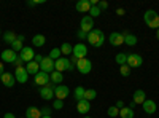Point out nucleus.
<instances>
[{
  "label": "nucleus",
  "mask_w": 159,
  "mask_h": 118,
  "mask_svg": "<svg viewBox=\"0 0 159 118\" xmlns=\"http://www.w3.org/2000/svg\"><path fill=\"white\" fill-rule=\"evenodd\" d=\"M88 43L91 45V46H94V48H100L102 45H103V42H105V35H103V32L100 31V29H92L89 34H88Z\"/></svg>",
  "instance_id": "nucleus-1"
},
{
  "label": "nucleus",
  "mask_w": 159,
  "mask_h": 118,
  "mask_svg": "<svg viewBox=\"0 0 159 118\" xmlns=\"http://www.w3.org/2000/svg\"><path fill=\"white\" fill-rule=\"evenodd\" d=\"M75 69V65L70 62L69 58H59L57 61H54V70L57 72H64V70H73Z\"/></svg>",
  "instance_id": "nucleus-2"
},
{
  "label": "nucleus",
  "mask_w": 159,
  "mask_h": 118,
  "mask_svg": "<svg viewBox=\"0 0 159 118\" xmlns=\"http://www.w3.org/2000/svg\"><path fill=\"white\" fill-rule=\"evenodd\" d=\"M75 69H76L80 73L88 75V73L92 70V61H91V59H88V58L78 59V62H76V65H75Z\"/></svg>",
  "instance_id": "nucleus-3"
},
{
  "label": "nucleus",
  "mask_w": 159,
  "mask_h": 118,
  "mask_svg": "<svg viewBox=\"0 0 159 118\" xmlns=\"http://www.w3.org/2000/svg\"><path fill=\"white\" fill-rule=\"evenodd\" d=\"M54 88H56V85H52V83H49L46 86H42L38 89V94L45 101H52L54 99Z\"/></svg>",
  "instance_id": "nucleus-4"
},
{
  "label": "nucleus",
  "mask_w": 159,
  "mask_h": 118,
  "mask_svg": "<svg viewBox=\"0 0 159 118\" xmlns=\"http://www.w3.org/2000/svg\"><path fill=\"white\" fill-rule=\"evenodd\" d=\"M130 69H139L140 65L143 64V58L140 54H135V53H132V54H127V62H126Z\"/></svg>",
  "instance_id": "nucleus-5"
},
{
  "label": "nucleus",
  "mask_w": 159,
  "mask_h": 118,
  "mask_svg": "<svg viewBox=\"0 0 159 118\" xmlns=\"http://www.w3.org/2000/svg\"><path fill=\"white\" fill-rule=\"evenodd\" d=\"M35 54H37V53L34 51V48H30V46H24V48L21 50V53H19V58L24 61V64H27V62L34 61Z\"/></svg>",
  "instance_id": "nucleus-6"
},
{
  "label": "nucleus",
  "mask_w": 159,
  "mask_h": 118,
  "mask_svg": "<svg viewBox=\"0 0 159 118\" xmlns=\"http://www.w3.org/2000/svg\"><path fill=\"white\" fill-rule=\"evenodd\" d=\"M80 29H81L83 32H86V34H89L92 29H94V19H92L89 15L83 16L81 18V22H80Z\"/></svg>",
  "instance_id": "nucleus-7"
},
{
  "label": "nucleus",
  "mask_w": 159,
  "mask_h": 118,
  "mask_svg": "<svg viewBox=\"0 0 159 118\" xmlns=\"http://www.w3.org/2000/svg\"><path fill=\"white\" fill-rule=\"evenodd\" d=\"M34 82H35V85H38L40 88L42 86H46V85H49L51 83V80H49V73H46V72H42L40 70L35 77H34Z\"/></svg>",
  "instance_id": "nucleus-8"
},
{
  "label": "nucleus",
  "mask_w": 159,
  "mask_h": 118,
  "mask_svg": "<svg viewBox=\"0 0 159 118\" xmlns=\"http://www.w3.org/2000/svg\"><path fill=\"white\" fill-rule=\"evenodd\" d=\"M72 56H75L76 59H83V58H86V56H88V46H86L84 43H76V45L73 46V53H72Z\"/></svg>",
  "instance_id": "nucleus-9"
},
{
  "label": "nucleus",
  "mask_w": 159,
  "mask_h": 118,
  "mask_svg": "<svg viewBox=\"0 0 159 118\" xmlns=\"http://www.w3.org/2000/svg\"><path fill=\"white\" fill-rule=\"evenodd\" d=\"M18 59V54H16V51H13L11 48L8 50H3L2 51V62H7V64H15Z\"/></svg>",
  "instance_id": "nucleus-10"
},
{
  "label": "nucleus",
  "mask_w": 159,
  "mask_h": 118,
  "mask_svg": "<svg viewBox=\"0 0 159 118\" xmlns=\"http://www.w3.org/2000/svg\"><path fill=\"white\" fill-rule=\"evenodd\" d=\"M15 78H16V82L18 83H25L29 80V73H27V70H25V67L24 65H21V67H16V70H15Z\"/></svg>",
  "instance_id": "nucleus-11"
},
{
  "label": "nucleus",
  "mask_w": 159,
  "mask_h": 118,
  "mask_svg": "<svg viewBox=\"0 0 159 118\" xmlns=\"http://www.w3.org/2000/svg\"><path fill=\"white\" fill-rule=\"evenodd\" d=\"M69 94H70L69 86H65V85H57V86L54 88V97H56V99L64 101L65 97H69Z\"/></svg>",
  "instance_id": "nucleus-12"
},
{
  "label": "nucleus",
  "mask_w": 159,
  "mask_h": 118,
  "mask_svg": "<svg viewBox=\"0 0 159 118\" xmlns=\"http://www.w3.org/2000/svg\"><path fill=\"white\" fill-rule=\"evenodd\" d=\"M40 70L46 72V73L54 72V61H52L49 56H45L43 61H42V64H40Z\"/></svg>",
  "instance_id": "nucleus-13"
},
{
  "label": "nucleus",
  "mask_w": 159,
  "mask_h": 118,
  "mask_svg": "<svg viewBox=\"0 0 159 118\" xmlns=\"http://www.w3.org/2000/svg\"><path fill=\"white\" fill-rule=\"evenodd\" d=\"M108 42H110L111 46H119V45L124 43V35L119 34V32H111L108 35Z\"/></svg>",
  "instance_id": "nucleus-14"
},
{
  "label": "nucleus",
  "mask_w": 159,
  "mask_h": 118,
  "mask_svg": "<svg viewBox=\"0 0 159 118\" xmlns=\"http://www.w3.org/2000/svg\"><path fill=\"white\" fill-rule=\"evenodd\" d=\"M0 82H2L3 86H7V88H13V86H15V83H16V78H15V75H13V73L5 72L2 77H0Z\"/></svg>",
  "instance_id": "nucleus-15"
},
{
  "label": "nucleus",
  "mask_w": 159,
  "mask_h": 118,
  "mask_svg": "<svg viewBox=\"0 0 159 118\" xmlns=\"http://www.w3.org/2000/svg\"><path fill=\"white\" fill-rule=\"evenodd\" d=\"M76 110H78V113H81V115H88L89 110H91V102L86 101V99L78 101L76 102Z\"/></svg>",
  "instance_id": "nucleus-16"
},
{
  "label": "nucleus",
  "mask_w": 159,
  "mask_h": 118,
  "mask_svg": "<svg viewBox=\"0 0 159 118\" xmlns=\"http://www.w3.org/2000/svg\"><path fill=\"white\" fill-rule=\"evenodd\" d=\"M142 106H143V112L147 113V115H153V113H156V109H157V107H156V102H154V101L147 99V101L142 104Z\"/></svg>",
  "instance_id": "nucleus-17"
},
{
  "label": "nucleus",
  "mask_w": 159,
  "mask_h": 118,
  "mask_svg": "<svg viewBox=\"0 0 159 118\" xmlns=\"http://www.w3.org/2000/svg\"><path fill=\"white\" fill-rule=\"evenodd\" d=\"M132 101H134L137 106H139V104H143L145 101H147V94H145V91L143 89H135L134 94H132Z\"/></svg>",
  "instance_id": "nucleus-18"
},
{
  "label": "nucleus",
  "mask_w": 159,
  "mask_h": 118,
  "mask_svg": "<svg viewBox=\"0 0 159 118\" xmlns=\"http://www.w3.org/2000/svg\"><path fill=\"white\" fill-rule=\"evenodd\" d=\"M123 35H124V43L127 45V46H135L137 45V42H139V38L134 35V34H129V32H121Z\"/></svg>",
  "instance_id": "nucleus-19"
},
{
  "label": "nucleus",
  "mask_w": 159,
  "mask_h": 118,
  "mask_svg": "<svg viewBox=\"0 0 159 118\" xmlns=\"http://www.w3.org/2000/svg\"><path fill=\"white\" fill-rule=\"evenodd\" d=\"M75 8H76V11H80V13H89V10H91V2H89V0H80V2L75 5Z\"/></svg>",
  "instance_id": "nucleus-20"
},
{
  "label": "nucleus",
  "mask_w": 159,
  "mask_h": 118,
  "mask_svg": "<svg viewBox=\"0 0 159 118\" xmlns=\"http://www.w3.org/2000/svg\"><path fill=\"white\" fill-rule=\"evenodd\" d=\"M25 70H27L29 75H37L40 72V64H37L35 61H30L25 64Z\"/></svg>",
  "instance_id": "nucleus-21"
},
{
  "label": "nucleus",
  "mask_w": 159,
  "mask_h": 118,
  "mask_svg": "<svg viewBox=\"0 0 159 118\" xmlns=\"http://www.w3.org/2000/svg\"><path fill=\"white\" fill-rule=\"evenodd\" d=\"M49 80H51V83L52 85H61L62 83V80H64V75H62V72H57V70H54V72H51L49 73Z\"/></svg>",
  "instance_id": "nucleus-22"
},
{
  "label": "nucleus",
  "mask_w": 159,
  "mask_h": 118,
  "mask_svg": "<svg viewBox=\"0 0 159 118\" xmlns=\"http://www.w3.org/2000/svg\"><path fill=\"white\" fill-rule=\"evenodd\" d=\"M25 118H42V110L37 107H27L25 110Z\"/></svg>",
  "instance_id": "nucleus-23"
},
{
  "label": "nucleus",
  "mask_w": 159,
  "mask_h": 118,
  "mask_svg": "<svg viewBox=\"0 0 159 118\" xmlns=\"http://www.w3.org/2000/svg\"><path fill=\"white\" fill-rule=\"evenodd\" d=\"M45 43H46V38H45V35H42V34H37V35H34V38H32V45H34V46H37V48H42Z\"/></svg>",
  "instance_id": "nucleus-24"
},
{
  "label": "nucleus",
  "mask_w": 159,
  "mask_h": 118,
  "mask_svg": "<svg viewBox=\"0 0 159 118\" xmlns=\"http://www.w3.org/2000/svg\"><path fill=\"white\" fill-rule=\"evenodd\" d=\"M156 16H157V13H156L154 10H148V11H145V15H143V21H145V24L148 26V24L156 18Z\"/></svg>",
  "instance_id": "nucleus-25"
},
{
  "label": "nucleus",
  "mask_w": 159,
  "mask_h": 118,
  "mask_svg": "<svg viewBox=\"0 0 159 118\" xmlns=\"http://www.w3.org/2000/svg\"><path fill=\"white\" fill-rule=\"evenodd\" d=\"M16 37H18V35H16L15 32H13V31H7V32H3V42L11 45L13 42L16 40Z\"/></svg>",
  "instance_id": "nucleus-26"
},
{
  "label": "nucleus",
  "mask_w": 159,
  "mask_h": 118,
  "mask_svg": "<svg viewBox=\"0 0 159 118\" xmlns=\"http://www.w3.org/2000/svg\"><path fill=\"white\" fill-rule=\"evenodd\" d=\"M61 53H62L64 56H72V53H73V46H72L69 42L62 43V46H61Z\"/></svg>",
  "instance_id": "nucleus-27"
},
{
  "label": "nucleus",
  "mask_w": 159,
  "mask_h": 118,
  "mask_svg": "<svg viewBox=\"0 0 159 118\" xmlns=\"http://www.w3.org/2000/svg\"><path fill=\"white\" fill-rule=\"evenodd\" d=\"M84 88L83 86H76L75 88V91H73V97H75V101L78 102V101H81V99H84Z\"/></svg>",
  "instance_id": "nucleus-28"
},
{
  "label": "nucleus",
  "mask_w": 159,
  "mask_h": 118,
  "mask_svg": "<svg viewBox=\"0 0 159 118\" xmlns=\"http://www.w3.org/2000/svg\"><path fill=\"white\" fill-rule=\"evenodd\" d=\"M119 116L121 118H134V110L130 107H123L119 110Z\"/></svg>",
  "instance_id": "nucleus-29"
},
{
  "label": "nucleus",
  "mask_w": 159,
  "mask_h": 118,
  "mask_svg": "<svg viewBox=\"0 0 159 118\" xmlns=\"http://www.w3.org/2000/svg\"><path fill=\"white\" fill-rule=\"evenodd\" d=\"M96 97H97V91H96V89H86V91H84V99H86V101L92 102Z\"/></svg>",
  "instance_id": "nucleus-30"
},
{
  "label": "nucleus",
  "mask_w": 159,
  "mask_h": 118,
  "mask_svg": "<svg viewBox=\"0 0 159 118\" xmlns=\"http://www.w3.org/2000/svg\"><path fill=\"white\" fill-rule=\"evenodd\" d=\"M49 58H51L52 61H57L59 58H62V53H61V48H52V50L49 51Z\"/></svg>",
  "instance_id": "nucleus-31"
},
{
  "label": "nucleus",
  "mask_w": 159,
  "mask_h": 118,
  "mask_svg": "<svg viewBox=\"0 0 159 118\" xmlns=\"http://www.w3.org/2000/svg\"><path fill=\"white\" fill-rule=\"evenodd\" d=\"M115 61H116V64H119V65H124V64L127 62V54H126V53H118L116 58H115Z\"/></svg>",
  "instance_id": "nucleus-32"
},
{
  "label": "nucleus",
  "mask_w": 159,
  "mask_h": 118,
  "mask_svg": "<svg viewBox=\"0 0 159 118\" xmlns=\"http://www.w3.org/2000/svg\"><path fill=\"white\" fill-rule=\"evenodd\" d=\"M24 48V45H22V42L21 40H18V37H16V40L11 43V50L13 51H16V53H21V50Z\"/></svg>",
  "instance_id": "nucleus-33"
},
{
  "label": "nucleus",
  "mask_w": 159,
  "mask_h": 118,
  "mask_svg": "<svg viewBox=\"0 0 159 118\" xmlns=\"http://www.w3.org/2000/svg\"><path fill=\"white\" fill-rule=\"evenodd\" d=\"M102 15V11H100V8L97 7V5H94V7H91V10H89V16L94 19V18H97V16H100Z\"/></svg>",
  "instance_id": "nucleus-34"
},
{
  "label": "nucleus",
  "mask_w": 159,
  "mask_h": 118,
  "mask_svg": "<svg viewBox=\"0 0 159 118\" xmlns=\"http://www.w3.org/2000/svg\"><path fill=\"white\" fill-rule=\"evenodd\" d=\"M107 115H108L110 118H116V116H119V109H116L115 106H111V107H108Z\"/></svg>",
  "instance_id": "nucleus-35"
},
{
  "label": "nucleus",
  "mask_w": 159,
  "mask_h": 118,
  "mask_svg": "<svg viewBox=\"0 0 159 118\" xmlns=\"http://www.w3.org/2000/svg\"><path fill=\"white\" fill-rule=\"evenodd\" d=\"M119 72H121V75H123V77H129V75H130V67H129L127 64L119 65Z\"/></svg>",
  "instance_id": "nucleus-36"
},
{
  "label": "nucleus",
  "mask_w": 159,
  "mask_h": 118,
  "mask_svg": "<svg viewBox=\"0 0 159 118\" xmlns=\"http://www.w3.org/2000/svg\"><path fill=\"white\" fill-rule=\"evenodd\" d=\"M62 107H64V101L54 99V102H52V109L54 110H62Z\"/></svg>",
  "instance_id": "nucleus-37"
},
{
  "label": "nucleus",
  "mask_w": 159,
  "mask_h": 118,
  "mask_svg": "<svg viewBox=\"0 0 159 118\" xmlns=\"http://www.w3.org/2000/svg\"><path fill=\"white\" fill-rule=\"evenodd\" d=\"M148 27H150V29H159V15L148 24Z\"/></svg>",
  "instance_id": "nucleus-38"
},
{
  "label": "nucleus",
  "mask_w": 159,
  "mask_h": 118,
  "mask_svg": "<svg viewBox=\"0 0 159 118\" xmlns=\"http://www.w3.org/2000/svg\"><path fill=\"white\" fill-rule=\"evenodd\" d=\"M40 3H45V0H30V2H27V7H37V5H40Z\"/></svg>",
  "instance_id": "nucleus-39"
},
{
  "label": "nucleus",
  "mask_w": 159,
  "mask_h": 118,
  "mask_svg": "<svg viewBox=\"0 0 159 118\" xmlns=\"http://www.w3.org/2000/svg\"><path fill=\"white\" fill-rule=\"evenodd\" d=\"M97 7L100 8V11H103V10H107V8H108V2H105V0H100V2L97 3Z\"/></svg>",
  "instance_id": "nucleus-40"
},
{
  "label": "nucleus",
  "mask_w": 159,
  "mask_h": 118,
  "mask_svg": "<svg viewBox=\"0 0 159 118\" xmlns=\"http://www.w3.org/2000/svg\"><path fill=\"white\" fill-rule=\"evenodd\" d=\"M76 35H78L80 40H86V38H88V34H86V32H83L81 29H80V31L76 32Z\"/></svg>",
  "instance_id": "nucleus-41"
},
{
  "label": "nucleus",
  "mask_w": 159,
  "mask_h": 118,
  "mask_svg": "<svg viewBox=\"0 0 159 118\" xmlns=\"http://www.w3.org/2000/svg\"><path fill=\"white\" fill-rule=\"evenodd\" d=\"M51 112H52V107H43V109H42V116L51 115Z\"/></svg>",
  "instance_id": "nucleus-42"
},
{
  "label": "nucleus",
  "mask_w": 159,
  "mask_h": 118,
  "mask_svg": "<svg viewBox=\"0 0 159 118\" xmlns=\"http://www.w3.org/2000/svg\"><path fill=\"white\" fill-rule=\"evenodd\" d=\"M43 58H45V56H42V54H35V58H34V61H35L37 64H42V61H43Z\"/></svg>",
  "instance_id": "nucleus-43"
},
{
  "label": "nucleus",
  "mask_w": 159,
  "mask_h": 118,
  "mask_svg": "<svg viewBox=\"0 0 159 118\" xmlns=\"http://www.w3.org/2000/svg\"><path fill=\"white\" fill-rule=\"evenodd\" d=\"M115 107H116V109H119V110H121V109L124 107V102H123V101H118V102L115 104Z\"/></svg>",
  "instance_id": "nucleus-44"
},
{
  "label": "nucleus",
  "mask_w": 159,
  "mask_h": 118,
  "mask_svg": "<svg viewBox=\"0 0 159 118\" xmlns=\"http://www.w3.org/2000/svg\"><path fill=\"white\" fill-rule=\"evenodd\" d=\"M116 15H118V16H124V15H126L124 8H118V10H116Z\"/></svg>",
  "instance_id": "nucleus-45"
},
{
  "label": "nucleus",
  "mask_w": 159,
  "mask_h": 118,
  "mask_svg": "<svg viewBox=\"0 0 159 118\" xmlns=\"http://www.w3.org/2000/svg\"><path fill=\"white\" fill-rule=\"evenodd\" d=\"M70 62H72L73 65H76V62H78V59H76L75 56H70Z\"/></svg>",
  "instance_id": "nucleus-46"
},
{
  "label": "nucleus",
  "mask_w": 159,
  "mask_h": 118,
  "mask_svg": "<svg viewBox=\"0 0 159 118\" xmlns=\"http://www.w3.org/2000/svg\"><path fill=\"white\" fill-rule=\"evenodd\" d=\"M3 118H16V116L13 115V113H10V112H8V113H5V115H3Z\"/></svg>",
  "instance_id": "nucleus-47"
},
{
  "label": "nucleus",
  "mask_w": 159,
  "mask_h": 118,
  "mask_svg": "<svg viewBox=\"0 0 159 118\" xmlns=\"http://www.w3.org/2000/svg\"><path fill=\"white\" fill-rule=\"evenodd\" d=\"M5 73V70H3V62H0V77H2Z\"/></svg>",
  "instance_id": "nucleus-48"
},
{
  "label": "nucleus",
  "mask_w": 159,
  "mask_h": 118,
  "mask_svg": "<svg viewBox=\"0 0 159 118\" xmlns=\"http://www.w3.org/2000/svg\"><path fill=\"white\" fill-rule=\"evenodd\" d=\"M135 106H137V104H135V102H134V101H132V102H130V104H129V107H130V109H132V110H134V107H135Z\"/></svg>",
  "instance_id": "nucleus-49"
},
{
  "label": "nucleus",
  "mask_w": 159,
  "mask_h": 118,
  "mask_svg": "<svg viewBox=\"0 0 159 118\" xmlns=\"http://www.w3.org/2000/svg\"><path fill=\"white\" fill-rule=\"evenodd\" d=\"M18 40H21V42H24V40H25V37H24V35H18Z\"/></svg>",
  "instance_id": "nucleus-50"
},
{
  "label": "nucleus",
  "mask_w": 159,
  "mask_h": 118,
  "mask_svg": "<svg viewBox=\"0 0 159 118\" xmlns=\"http://www.w3.org/2000/svg\"><path fill=\"white\" fill-rule=\"evenodd\" d=\"M42 118H52L51 115H45V116H42Z\"/></svg>",
  "instance_id": "nucleus-51"
},
{
  "label": "nucleus",
  "mask_w": 159,
  "mask_h": 118,
  "mask_svg": "<svg viewBox=\"0 0 159 118\" xmlns=\"http://www.w3.org/2000/svg\"><path fill=\"white\" fill-rule=\"evenodd\" d=\"M156 35H157V40H159V29L156 31Z\"/></svg>",
  "instance_id": "nucleus-52"
},
{
  "label": "nucleus",
  "mask_w": 159,
  "mask_h": 118,
  "mask_svg": "<svg viewBox=\"0 0 159 118\" xmlns=\"http://www.w3.org/2000/svg\"><path fill=\"white\" fill-rule=\"evenodd\" d=\"M83 118H92V116H88V115H84V116H83Z\"/></svg>",
  "instance_id": "nucleus-53"
},
{
  "label": "nucleus",
  "mask_w": 159,
  "mask_h": 118,
  "mask_svg": "<svg viewBox=\"0 0 159 118\" xmlns=\"http://www.w3.org/2000/svg\"><path fill=\"white\" fill-rule=\"evenodd\" d=\"M0 35H2V31H0Z\"/></svg>",
  "instance_id": "nucleus-54"
},
{
  "label": "nucleus",
  "mask_w": 159,
  "mask_h": 118,
  "mask_svg": "<svg viewBox=\"0 0 159 118\" xmlns=\"http://www.w3.org/2000/svg\"><path fill=\"white\" fill-rule=\"evenodd\" d=\"M22 118H25V116H22Z\"/></svg>",
  "instance_id": "nucleus-55"
}]
</instances>
